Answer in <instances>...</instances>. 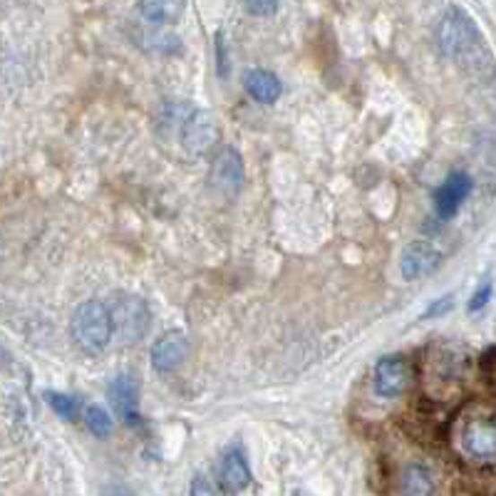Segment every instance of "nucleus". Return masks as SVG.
Wrapping results in <instances>:
<instances>
[{
    "label": "nucleus",
    "mask_w": 496,
    "mask_h": 496,
    "mask_svg": "<svg viewBox=\"0 0 496 496\" xmlns=\"http://www.w3.org/2000/svg\"><path fill=\"white\" fill-rule=\"evenodd\" d=\"M164 119L179 135L181 149L189 152L191 157H201L209 149H213L216 139H219V125L206 109H194L187 102H177V105L167 107Z\"/></svg>",
    "instance_id": "f257e3e1"
},
{
    "label": "nucleus",
    "mask_w": 496,
    "mask_h": 496,
    "mask_svg": "<svg viewBox=\"0 0 496 496\" xmlns=\"http://www.w3.org/2000/svg\"><path fill=\"white\" fill-rule=\"evenodd\" d=\"M115 335L109 308L102 300H85L73 316V338L87 355L105 352Z\"/></svg>",
    "instance_id": "f03ea898"
},
{
    "label": "nucleus",
    "mask_w": 496,
    "mask_h": 496,
    "mask_svg": "<svg viewBox=\"0 0 496 496\" xmlns=\"http://www.w3.org/2000/svg\"><path fill=\"white\" fill-rule=\"evenodd\" d=\"M109 316H112L115 335L125 345L139 343L147 335L149 323H152L147 303L142 298L132 296V293H117L112 306H109Z\"/></svg>",
    "instance_id": "7ed1b4c3"
},
{
    "label": "nucleus",
    "mask_w": 496,
    "mask_h": 496,
    "mask_svg": "<svg viewBox=\"0 0 496 496\" xmlns=\"http://www.w3.org/2000/svg\"><path fill=\"white\" fill-rule=\"evenodd\" d=\"M437 35H439V48L449 57H465L479 43V32L472 25V21L462 11H457V8H452V11L444 15Z\"/></svg>",
    "instance_id": "20e7f679"
},
{
    "label": "nucleus",
    "mask_w": 496,
    "mask_h": 496,
    "mask_svg": "<svg viewBox=\"0 0 496 496\" xmlns=\"http://www.w3.org/2000/svg\"><path fill=\"white\" fill-rule=\"evenodd\" d=\"M246 179V170H243V159L236 149H222L216 159H213L212 171H209V184L216 194H222L226 199L236 196Z\"/></svg>",
    "instance_id": "39448f33"
},
{
    "label": "nucleus",
    "mask_w": 496,
    "mask_h": 496,
    "mask_svg": "<svg viewBox=\"0 0 496 496\" xmlns=\"http://www.w3.org/2000/svg\"><path fill=\"white\" fill-rule=\"evenodd\" d=\"M412 380V370L407 365V360L400 358V355H392V358H382L378 365H375V378H372V385H375V392L385 397V400H395V397H402L405 390L410 387Z\"/></svg>",
    "instance_id": "423d86ee"
},
{
    "label": "nucleus",
    "mask_w": 496,
    "mask_h": 496,
    "mask_svg": "<svg viewBox=\"0 0 496 496\" xmlns=\"http://www.w3.org/2000/svg\"><path fill=\"white\" fill-rule=\"evenodd\" d=\"M462 449L474 459L496 457V420L494 417H472L462 427Z\"/></svg>",
    "instance_id": "0eeeda50"
},
{
    "label": "nucleus",
    "mask_w": 496,
    "mask_h": 496,
    "mask_svg": "<svg viewBox=\"0 0 496 496\" xmlns=\"http://www.w3.org/2000/svg\"><path fill=\"white\" fill-rule=\"evenodd\" d=\"M442 264V251L427 241H412L400 256V271L407 281H420Z\"/></svg>",
    "instance_id": "6e6552de"
},
{
    "label": "nucleus",
    "mask_w": 496,
    "mask_h": 496,
    "mask_svg": "<svg viewBox=\"0 0 496 496\" xmlns=\"http://www.w3.org/2000/svg\"><path fill=\"white\" fill-rule=\"evenodd\" d=\"M469 194H472V179L462 171H454L434 191V212L439 219H452Z\"/></svg>",
    "instance_id": "1a4fd4ad"
},
{
    "label": "nucleus",
    "mask_w": 496,
    "mask_h": 496,
    "mask_svg": "<svg viewBox=\"0 0 496 496\" xmlns=\"http://www.w3.org/2000/svg\"><path fill=\"white\" fill-rule=\"evenodd\" d=\"M109 402L117 410V414L129 424V427H137L142 424L139 417V385L132 375H119L109 385Z\"/></svg>",
    "instance_id": "9d476101"
},
{
    "label": "nucleus",
    "mask_w": 496,
    "mask_h": 496,
    "mask_svg": "<svg viewBox=\"0 0 496 496\" xmlns=\"http://www.w3.org/2000/svg\"><path fill=\"white\" fill-rule=\"evenodd\" d=\"M187 352H189V340L179 330H170L164 333L161 338L154 343L152 348V365L159 372H171L177 370L187 360Z\"/></svg>",
    "instance_id": "9b49d317"
},
{
    "label": "nucleus",
    "mask_w": 496,
    "mask_h": 496,
    "mask_svg": "<svg viewBox=\"0 0 496 496\" xmlns=\"http://www.w3.org/2000/svg\"><path fill=\"white\" fill-rule=\"evenodd\" d=\"M219 479H222L223 489H229V492H243L251 484V469H248V462H246L241 449L233 447L223 454L222 465H219Z\"/></svg>",
    "instance_id": "f8f14e48"
},
{
    "label": "nucleus",
    "mask_w": 496,
    "mask_h": 496,
    "mask_svg": "<svg viewBox=\"0 0 496 496\" xmlns=\"http://www.w3.org/2000/svg\"><path fill=\"white\" fill-rule=\"evenodd\" d=\"M243 87H246L248 97L256 100V102H261V105H274L275 100L281 97V92H283L281 80L274 73H268V70H248V73L243 74Z\"/></svg>",
    "instance_id": "ddd939ff"
},
{
    "label": "nucleus",
    "mask_w": 496,
    "mask_h": 496,
    "mask_svg": "<svg viewBox=\"0 0 496 496\" xmlns=\"http://www.w3.org/2000/svg\"><path fill=\"white\" fill-rule=\"evenodd\" d=\"M184 8H187V0H139V13L152 25L177 22Z\"/></svg>",
    "instance_id": "4468645a"
},
{
    "label": "nucleus",
    "mask_w": 496,
    "mask_h": 496,
    "mask_svg": "<svg viewBox=\"0 0 496 496\" xmlns=\"http://www.w3.org/2000/svg\"><path fill=\"white\" fill-rule=\"evenodd\" d=\"M434 479L424 465H407L402 472V496H432Z\"/></svg>",
    "instance_id": "2eb2a0df"
},
{
    "label": "nucleus",
    "mask_w": 496,
    "mask_h": 496,
    "mask_svg": "<svg viewBox=\"0 0 496 496\" xmlns=\"http://www.w3.org/2000/svg\"><path fill=\"white\" fill-rule=\"evenodd\" d=\"M85 424L90 432L95 434L97 439H105L112 434L115 430V422H112V417H109V412L105 407H100V405H90L85 410Z\"/></svg>",
    "instance_id": "dca6fc26"
},
{
    "label": "nucleus",
    "mask_w": 496,
    "mask_h": 496,
    "mask_svg": "<svg viewBox=\"0 0 496 496\" xmlns=\"http://www.w3.org/2000/svg\"><path fill=\"white\" fill-rule=\"evenodd\" d=\"M45 400L50 405V410H53L60 420H65V422H74V420L80 417V405H77V400H73L70 395H63V392H48Z\"/></svg>",
    "instance_id": "f3484780"
},
{
    "label": "nucleus",
    "mask_w": 496,
    "mask_h": 496,
    "mask_svg": "<svg viewBox=\"0 0 496 496\" xmlns=\"http://www.w3.org/2000/svg\"><path fill=\"white\" fill-rule=\"evenodd\" d=\"M191 496H226L222 482H213L212 476L199 474L191 482Z\"/></svg>",
    "instance_id": "a211bd4d"
},
{
    "label": "nucleus",
    "mask_w": 496,
    "mask_h": 496,
    "mask_svg": "<svg viewBox=\"0 0 496 496\" xmlns=\"http://www.w3.org/2000/svg\"><path fill=\"white\" fill-rule=\"evenodd\" d=\"M243 8L248 15L265 18V15H274L278 11V0H243Z\"/></svg>",
    "instance_id": "6ab92c4d"
},
{
    "label": "nucleus",
    "mask_w": 496,
    "mask_h": 496,
    "mask_svg": "<svg viewBox=\"0 0 496 496\" xmlns=\"http://www.w3.org/2000/svg\"><path fill=\"white\" fill-rule=\"evenodd\" d=\"M492 296H494V285H492V283L479 285V288L474 291V296H472V300H469V313L484 310L486 303L492 300Z\"/></svg>",
    "instance_id": "aec40b11"
},
{
    "label": "nucleus",
    "mask_w": 496,
    "mask_h": 496,
    "mask_svg": "<svg viewBox=\"0 0 496 496\" xmlns=\"http://www.w3.org/2000/svg\"><path fill=\"white\" fill-rule=\"evenodd\" d=\"M452 303H454V296L437 298V300H432V303L427 306V310H424V313H422V320H430V318L447 316V313L452 310Z\"/></svg>",
    "instance_id": "412c9836"
}]
</instances>
